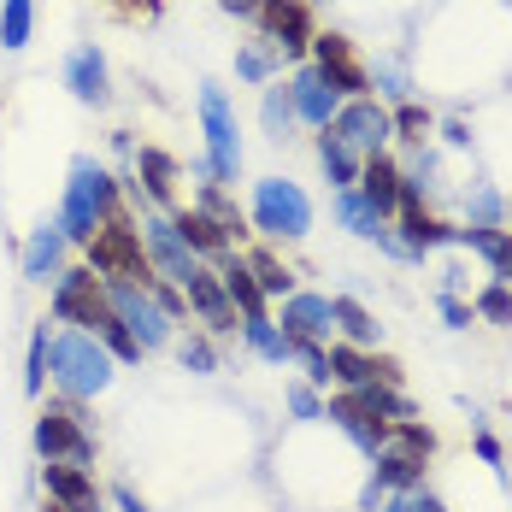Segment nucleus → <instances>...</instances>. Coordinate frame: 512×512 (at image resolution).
Returning <instances> with one entry per match:
<instances>
[{
  "mask_svg": "<svg viewBox=\"0 0 512 512\" xmlns=\"http://www.w3.org/2000/svg\"><path fill=\"white\" fill-rule=\"evenodd\" d=\"M42 512H71V507H59V501H48V507H42Z\"/></svg>",
  "mask_w": 512,
  "mask_h": 512,
  "instance_id": "51",
  "label": "nucleus"
},
{
  "mask_svg": "<svg viewBox=\"0 0 512 512\" xmlns=\"http://www.w3.org/2000/svg\"><path fill=\"white\" fill-rule=\"evenodd\" d=\"M395 236H401V248H407V259H424L436 254V248H454V224H442L436 212H424V195L407 183V201H401V212H395Z\"/></svg>",
  "mask_w": 512,
  "mask_h": 512,
  "instance_id": "14",
  "label": "nucleus"
},
{
  "mask_svg": "<svg viewBox=\"0 0 512 512\" xmlns=\"http://www.w3.org/2000/svg\"><path fill=\"white\" fill-rule=\"evenodd\" d=\"M254 24H259V42H271L283 59H307L312 36H318L307 0H265V6L254 12Z\"/></svg>",
  "mask_w": 512,
  "mask_h": 512,
  "instance_id": "10",
  "label": "nucleus"
},
{
  "mask_svg": "<svg viewBox=\"0 0 512 512\" xmlns=\"http://www.w3.org/2000/svg\"><path fill=\"white\" fill-rule=\"evenodd\" d=\"M183 301H189V312L201 318L212 336H230V330H242V312L230 307V289H224V277H218L212 265H195V277L183 283Z\"/></svg>",
  "mask_w": 512,
  "mask_h": 512,
  "instance_id": "15",
  "label": "nucleus"
},
{
  "mask_svg": "<svg viewBox=\"0 0 512 512\" xmlns=\"http://www.w3.org/2000/svg\"><path fill=\"white\" fill-rule=\"evenodd\" d=\"M289 348H295L289 359L307 371L312 389H330V348H324V342H289Z\"/></svg>",
  "mask_w": 512,
  "mask_h": 512,
  "instance_id": "38",
  "label": "nucleus"
},
{
  "mask_svg": "<svg viewBox=\"0 0 512 512\" xmlns=\"http://www.w3.org/2000/svg\"><path fill=\"white\" fill-rule=\"evenodd\" d=\"M65 89H71V101H83V106H106V95H112L106 53L101 48H71L65 53Z\"/></svg>",
  "mask_w": 512,
  "mask_h": 512,
  "instance_id": "21",
  "label": "nucleus"
},
{
  "mask_svg": "<svg viewBox=\"0 0 512 512\" xmlns=\"http://www.w3.org/2000/svg\"><path fill=\"white\" fill-rule=\"evenodd\" d=\"M218 265H224L218 277H224V289H230V307L242 312V318H265V312H271V301H265V289L254 283L248 259H242V254H224Z\"/></svg>",
  "mask_w": 512,
  "mask_h": 512,
  "instance_id": "27",
  "label": "nucleus"
},
{
  "mask_svg": "<svg viewBox=\"0 0 512 512\" xmlns=\"http://www.w3.org/2000/svg\"><path fill=\"white\" fill-rule=\"evenodd\" d=\"M177 365L195 371V377L218 371V348H212V336H183V342H177Z\"/></svg>",
  "mask_w": 512,
  "mask_h": 512,
  "instance_id": "41",
  "label": "nucleus"
},
{
  "mask_svg": "<svg viewBox=\"0 0 512 512\" xmlns=\"http://www.w3.org/2000/svg\"><path fill=\"white\" fill-rule=\"evenodd\" d=\"M83 254H89V271L101 283H142V289L154 283V265H148V248H142V224L130 212H112Z\"/></svg>",
  "mask_w": 512,
  "mask_h": 512,
  "instance_id": "3",
  "label": "nucleus"
},
{
  "mask_svg": "<svg viewBox=\"0 0 512 512\" xmlns=\"http://www.w3.org/2000/svg\"><path fill=\"white\" fill-rule=\"evenodd\" d=\"M318 165H324L330 189H354V183H359V165H365V159H359L348 142H336L330 130H318Z\"/></svg>",
  "mask_w": 512,
  "mask_h": 512,
  "instance_id": "29",
  "label": "nucleus"
},
{
  "mask_svg": "<svg viewBox=\"0 0 512 512\" xmlns=\"http://www.w3.org/2000/svg\"><path fill=\"white\" fill-rule=\"evenodd\" d=\"M371 89L389 95V101H407V77H401V65H395V59H377V65H371Z\"/></svg>",
  "mask_w": 512,
  "mask_h": 512,
  "instance_id": "44",
  "label": "nucleus"
},
{
  "mask_svg": "<svg viewBox=\"0 0 512 512\" xmlns=\"http://www.w3.org/2000/svg\"><path fill=\"white\" fill-rule=\"evenodd\" d=\"M48 383V324L30 330V354H24V395H42Z\"/></svg>",
  "mask_w": 512,
  "mask_h": 512,
  "instance_id": "35",
  "label": "nucleus"
},
{
  "mask_svg": "<svg viewBox=\"0 0 512 512\" xmlns=\"http://www.w3.org/2000/svg\"><path fill=\"white\" fill-rule=\"evenodd\" d=\"M442 142H448V148H471V124H465V118H448V124H442Z\"/></svg>",
  "mask_w": 512,
  "mask_h": 512,
  "instance_id": "47",
  "label": "nucleus"
},
{
  "mask_svg": "<svg viewBox=\"0 0 512 512\" xmlns=\"http://www.w3.org/2000/svg\"><path fill=\"white\" fill-rule=\"evenodd\" d=\"M465 212H471V224H477V230H495V224L507 218V201H501L495 189H483V183H477V189L465 195Z\"/></svg>",
  "mask_w": 512,
  "mask_h": 512,
  "instance_id": "40",
  "label": "nucleus"
},
{
  "mask_svg": "<svg viewBox=\"0 0 512 512\" xmlns=\"http://www.w3.org/2000/svg\"><path fill=\"white\" fill-rule=\"evenodd\" d=\"M112 501H118V512H148V501H142L130 483H112Z\"/></svg>",
  "mask_w": 512,
  "mask_h": 512,
  "instance_id": "48",
  "label": "nucleus"
},
{
  "mask_svg": "<svg viewBox=\"0 0 512 512\" xmlns=\"http://www.w3.org/2000/svg\"><path fill=\"white\" fill-rule=\"evenodd\" d=\"M218 6H224V12H236V18H254L265 0H218Z\"/></svg>",
  "mask_w": 512,
  "mask_h": 512,
  "instance_id": "50",
  "label": "nucleus"
},
{
  "mask_svg": "<svg viewBox=\"0 0 512 512\" xmlns=\"http://www.w3.org/2000/svg\"><path fill=\"white\" fill-rule=\"evenodd\" d=\"M248 224H254L259 236H271V242H301V236L312 230L307 189H301V183H289V177H259Z\"/></svg>",
  "mask_w": 512,
  "mask_h": 512,
  "instance_id": "5",
  "label": "nucleus"
},
{
  "mask_svg": "<svg viewBox=\"0 0 512 512\" xmlns=\"http://www.w3.org/2000/svg\"><path fill=\"white\" fill-rule=\"evenodd\" d=\"M424 465L418 454H407V448H383L377 460H371V489H365V501L377 507L383 495H401V489H418L424 483Z\"/></svg>",
  "mask_w": 512,
  "mask_h": 512,
  "instance_id": "20",
  "label": "nucleus"
},
{
  "mask_svg": "<svg viewBox=\"0 0 512 512\" xmlns=\"http://www.w3.org/2000/svg\"><path fill=\"white\" fill-rule=\"evenodd\" d=\"M171 189H177V159L165 148H136V183L130 195H148V201L171 206Z\"/></svg>",
  "mask_w": 512,
  "mask_h": 512,
  "instance_id": "26",
  "label": "nucleus"
},
{
  "mask_svg": "<svg viewBox=\"0 0 512 512\" xmlns=\"http://www.w3.org/2000/svg\"><path fill=\"white\" fill-rule=\"evenodd\" d=\"M106 301H112V312H118V324L136 336L142 354H159V348L177 342V318L159 307L154 289H142V283H106Z\"/></svg>",
  "mask_w": 512,
  "mask_h": 512,
  "instance_id": "7",
  "label": "nucleus"
},
{
  "mask_svg": "<svg viewBox=\"0 0 512 512\" xmlns=\"http://www.w3.org/2000/svg\"><path fill=\"white\" fill-rule=\"evenodd\" d=\"M471 307H477L483 324H501V330H507V324H512V289H507V283H483Z\"/></svg>",
  "mask_w": 512,
  "mask_h": 512,
  "instance_id": "36",
  "label": "nucleus"
},
{
  "mask_svg": "<svg viewBox=\"0 0 512 512\" xmlns=\"http://www.w3.org/2000/svg\"><path fill=\"white\" fill-rule=\"evenodd\" d=\"M195 106H201V130H206V171L224 189V183L242 177V130H236V112H230V95L218 83H201Z\"/></svg>",
  "mask_w": 512,
  "mask_h": 512,
  "instance_id": "6",
  "label": "nucleus"
},
{
  "mask_svg": "<svg viewBox=\"0 0 512 512\" xmlns=\"http://www.w3.org/2000/svg\"><path fill=\"white\" fill-rule=\"evenodd\" d=\"M336 142H348L359 159H371V154H383L389 148V136H395V124H389V106H377L371 95L365 101H342V112L324 124Z\"/></svg>",
  "mask_w": 512,
  "mask_h": 512,
  "instance_id": "11",
  "label": "nucleus"
},
{
  "mask_svg": "<svg viewBox=\"0 0 512 512\" xmlns=\"http://www.w3.org/2000/svg\"><path fill=\"white\" fill-rule=\"evenodd\" d=\"M471 448H477V460L489 465L495 477H507V448H501V436H495L489 424H477V430H471Z\"/></svg>",
  "mask_w": 512,
  "mask_h": 512,
  "instance_id": "43",
  "label": "nucleus"
},
{
  "mask_svg": "<svg viewBox=\"0 0 512 512\" xmlns=\"http://www.w3.org/2000/svg\"><path fill=\"white\" fill-rule=\"evenodd\" d=\"M454 248L477 254L483 265H489V277L512 289V230H507V224H495V230H477V224H465L460 236H454Z\"/></svg>",
  "mask_w": 512,
  "mask_h": 512,
  "instance_id": "23",
  "label": "nucleus"
},
{
  "mask_svg": "<svg viewBox=\"0 0 512 512\" xmlns=\"http://www.w3.org/2000/svg\"><path fill=\"white\" fill-rule=\"evenodd\" d=\"M112 212H124V189H118V177L106 171L101 159L77 154L71 159V177H65V201H59V230H65V242L89 248L95 230H101Z\"/></svg>",
  "mask_w": 512,
  "mask_h": 512,
  "instance_id": "1",
  "label": "nucleus"
},
{
  "mask_svg": "<svg viewBox=\"0 0 512 512\" xmlns=\"http://www.w3.org/2000/svg\"><path fill=\"white\" fill-rule=\"evenodd\" d=\"M53 318L65 324V330H89V336H106L112 324H118V312L106 301V283L89 271V265H65L59 277H53V295H48Z\"/></svg>",
  "mask_w": 512,
  "mask_h": 512,
  "instance_id": "4",
  "label": "nucleus"
},
{
  "mask_svg": "<svg viewBox=\"0 0 512 512\" xmlns=\"http://www.w3.org/2000/svg\"><path fill=\"white\" fill-rule=\"evenodd\" d=\"M324 418H330V424L354 442L365 460H377V454L389 448V436H395V424H389V418H377V412L365 407L359 395H348V389H336V395L324 401Z\"/></svg>",
  "mask_w": 512,
  "mask_h": 512,
  "instance_id": "13",
  "label": "nucleus"
},
{
  "mask_svg": "<svg viewBox=\"0 0 512 512\" xmlns=\"http://www.w3.org/2000/svg\"><path fill=\"white\" fill-rule=\"evenodd\" d=\"M195 206H201L206 218H212V224H218V230L230 236V248H236V242L248 236V218H242V206L230 201V195H224L218 183H201V201H195Z\"/></svg>",
  "mask_w": 512,
  "mask_h": 512,
  "instance_id": "31",
  "label": "nucleus"
},
{
  "mask_svg": "<svg viewBox=\"0 0 512 512\" xmlns=\"http://www.w3.org/2000/svg\"><path fill=\"white\" fill-rule=\"evenodd\" d=\"M142 248H148V265H154V277L177 283V289L195 277V265H206V259H195V254H189V242L177 236L171 212H148V218H142Z\"/></svg>",
  "mask_w": 512,
  "mask_h": 512,
  "instance_id": "12",
  "label": "nucleus"
},
{
  "mask_svg": "<svg viewBox=\"0 0 512 512\" xmlns=\"http://www.w3.org/2000/svg\"><path fill=\"white\" fill-rule=\"evenodd\" d=\"M65 230H59V218L53 224H42V230H30V242H24V254H18V265H24V277L30 283H53L59 271H65Z\"/></svg>",
  "mask_w": 512,
  "mask_h": 512,
  "instance_id": "22",
  "label": "nucleus"
},
{
  "mask_svg": "<svg viewBox=\"0 0 512 512\" xmlns=\"http://www.w3.org/2000/svg\"><path fill=\"white\" fill-rule=\"evenodd\" d=\"M165 0H118V12H142V18H159Z\"/></svg>",
  "mask_w": 512,
  "mask_h": 512,
  "instance_id": "49",
  "label": "nucleus"
},
{
  "mask_svg": "<svg viewBox=\"0 0 512 512\" xmlns=\"http://www.w3.org/2000/svg\"><path fill=\"white\" fill-rule=\"evenodd\" d=\"M436 312H442V324H448V330H471V318H477V307L460 301L454 289H442V295H436Z\"/></svg>",
  "mask_w": 512,
  "mask_h": 512,
  "instance_id": "45",
  "label": "nucleus"
},
{
  "mask_svg": "<svg viewBox=\"0 0 512 512\" xmlns=\"http://www.w3.org/2000/svg\"><path fill=\"white\" fill-rule=\"evenodd\" d=\"M377 512H448V507H442V495H436V489H424V483H418V489H401V495H383Z\"/></svg>",
  "mask_w": 512,
  "mask_h": 512,
  "instance_id": "42",
  "label": "nucleus"
},
{
  "mask_svg": "<svg viewBox=\"0 0 512 512\" xmlns=\"http://www.w3.org/2000/svg\"><path fill=\"white\" fill-rule=\"evenodd\" d=\"M289 412H295V418H324L318 389H312V383H289Z\"/></svg>",
  "mask_w": 512,
  "mask_h": 512,
  "instance_id": "46",
  "label": "nucleus"
},
{
  "mask_svg": "<svg viewBox=\"0 0 512 512\" xmlns=\"http://www.w3.org/2000/svg\"><path fill=\"white\" fill-rule=\"evenodd\" d=\"M277 330L289 336V342H324L330 348V336H336V324H330V295H312V289H295L283 312H277Z\"/></svg>",
  "mask_w": 512,
  "mask_h": 512,
  "instance_id": "17",
  "label": "nucleus"
},
{
  "mask_svg": "<svg viewBox=\"0 0 512 512\" xmlns=\"http://www.w3.org/2000/svg\"><path fill=\"white\" fill-rule=\"evenodd\" d=\"M277 65H283V53L271 48V42H254V48L236 53V77H242V83H271Z\"/></svg>",
  "mask_w": 512,
  "mask_h": 512,
  "instance_id": "34",
  "label": "nucleus"
},
{
  "mask_svg": "<svg viewBox=\"0 0 512 512\" xmlns=\"http://www.w3.org/2000/svg\"><path fill=\"white\" fill-rule=\"evenodd\" d=\"M36 454L42 460H59V465H95V436L83 424L77 401H48L36 412V430H30Z\"/></svg>",
  "mask_w": 512,
  "mask_h": 512,
  "instance_id": "8",
  "label": "nucleus"
},
{
  "mask_svg": "<svg viewBox=\"0 0 512 512\" xmlns=\"http://www.w3.org/2000/svg\"><path fill=\"white\" fill-rule=\"evenodd\" d=\"M389 124H395V136H401L407 148H430V130H436V118H430L418 101H401L395 112H389Z\"/></svg>",
  "mask_w": 512,
  "mask_h": 512,
  "instance_id": "33",
  "label": "nucleus"
},
{
  "mask_svg": "<svg viewBox=\"0 0 512 512\" xmlns=\"http://www.w3.org/2000/svg\"><path fill=\"white\" fill-rule=\"evenodd\" d=\"M36 30V0H0V48L18 53Z\"/></svg>",
  "mask_w": 512,
  "mask_h": 512,
  "instance_id": "32",
  "label": "nucleus"
},
{
  "mask_svg": "<svg viewBox=\"0 0 512 512\" xmlns=\"http://www.w3.org/2000/svg\"><path fill=\"white\" fill-rule=\"evenodd\" d=\"M118 359L106 354L101 336L89 330H48V377L65 401H95L101 389H112Z\"/></svg>",
  "mask_w": 512,
  "mask_h": 512,
  "instance_id": "2",
  "label": "nucleus"
},
{
  "mask_svg": "<svg viewBox=\"0 0 512 512\" xmlns=\"http://www.w3.org/2000/svg\"><path fill=\"white\" fill-rule=\"evenodd\" d=\"M242 259H248L254 283L265 289V301H289V295H295V271L271 254V248H254V254H242Z\"/></svg>",
  "mask_w": 512,
  "mask_h": 512,
  "instance_id": "30",
  "label": "nucleus"
},
{
  "mask_svg": "<svg viewBox=\"0 0 512 512\" xmlns=\"http://www.w3.org/2000/svg\"><path fill=\"white\" fill-rule=\"evenodd\" d=\"M389 448H407V454H418V460H430V454H436V430L418 424V418H401L395 436H389Z\"/></svg>",
  "mask_w": 512,
  "mask_h": 512,
  "instance_id": "39",
  "label": "nucleus"
},
{
  "mask_svg": "<svg viewBox=\"0 0 512 512\" xmlns=\"http://www.w3.org/2000/svg\"><path fill=\"white\" fill-rule=\"evenodd\" d=\"M359 201L371 206L377 218H389L395 224V212H401V201H407V171L395 165L389 154H371L365 165H359Z\"/></svg>",
  "mask_w": 512,
  "mask_h": 512,
  "instance_id": "16",
  "label": "nucleus"
},
{
  "mask_svg": "<svg viewBox=\"0 0 512 512\" xmlns=\"http://www.w3.org/2000/svg\"><path fill=\"white\" fill-rule=\"evenodd\" d=\"M289 101H295V124H312V130H324V124L342 112V95H336L312 65H295V77H289Z\"/></svg>",
  "mask_w": 512,
  "mask_h": 512,
  "instance_id": "19",
  "label": "nucleus"
},
{
  "mask_svg": "<svg viewBox=\"0 0 512 512\" xmlns=\"http://www.w3.org/2000/svg\"><path fill=\"white\" fill-rule=\"evenodd\" d=\"M259 118H265V130H289L295 124V101H289V83H265V101H259Z\"/></svg>",
  "mask_w": 512,
  "mask_h": 512,
  "instance_id": "37",
  "label": "nucleus"
},
{
  "mask_svg": "<svg viewBox=\"0 0 512 512\" xmlns=\"http://www.w3.org/2000/svg\"><path fill=\"white\" fill-rule=\"evenodd\" d=\"M42 489H48V501H59V507H71V512H101V501H106L89 465L42 460Z\"/></svg>",
  "mask_w": 512,
  "mask_h": 512,
  "instance_id": "18",
  "label": "nucleus"
},
{
  "mask_svg": "<svg viewBox=\"0 0 512 512\" xmlns=\"http://www.w3.org/2000/svg\"><path fill=\"white\" fill-rule=\"evenodd\" d=\"M307 65L342 95V101H365V95H371V65L354 53V42H348L342 30H318Z\"/></svg>",
  "mask_w": 512,
  "mask_h": 512,
  "instance_id": "9",
  "label": "nucleus"
},
{
  "mask_svg": "<svg viewBox=\"0 0 512 512\" xmlns=\"http://www.w3.org/2000/svg\"><path fill=\"white\" fill-rule=\"evenodd\" d=\"M330 324H336V336H342L348 348H365V354L383 342V324H377L371 307L354 301V295H330Z\"/></svg>",
  "mask_w": 512,
  "mask_h": 512,
  "instance_id": "24",
  "label": "nucleus"
},
{
  "mask_svg": "<svg viewBox=\"0 0 512 512\" xmlns=\"http://www.w3.org/2000/svg\"><path fill=\"white\" fill-rule=\"evenodd\" d=\"M171 224H177V236L189 242V254L195 259H224L230 254V236L206 218L201 206H171Z\"/></svg>",
  "mask_w": 512,
  "mask_h": 512,
  "instance_id": "25",
  "label": "nucleus"
},
{
  "mask_svg": "<svg viewBox=\"0 0 512 512\" xmlns=\"http://www.w3.org/2000/svg\"><path fill=\"white\" fill-rule=\"evenodd\" d=\"M242 342H248V354H259L265 365H289V354H295L271 312H265V318H242Z\"/></svg>",
  "mask_w": 512,
  "mask_h": 512,
  "instance_id": "28",
  "label": "nucleus"
}]
</instances>
